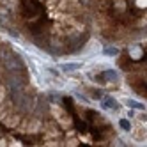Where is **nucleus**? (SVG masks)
I'll return each instance as SVG.
<instances>
[{"instance_id": "obj_6", "label": "nucleus", "mask_w": 147, "mask_h": 147, "mask_svg": "<svg viewBox=\"0 0 147 147\" xmlns=\"http://www.w3.org/2000/svg\"><path fill=\"white\" fill-rule=\"evenodd\" d=\"M119 53V50L115 48V46H110V48H105V55H112V57H115Z\"/></svg>"}, {"instance_id": "obj_2", "label": "nucleus", "mask_w": 147, "mask_h": 147, "mask_svg": "<svg viewBox=\"0 0 147 147\" xmlns=\"http://www.w3.org/2000/svg\"><path fill=\"white\" fill-rule=\"evenodd\" d=\"M80 67H82L80 62H67V64H62V66H60V69L64 71V73H73V71H78Z\"/></svg>"}, {"instance_id": "obj_5", "label": "nucleus", "mask_w": 147, "mask_h": 147, "mask_svg": "<svg viewBox=\"0 0 147 147\" xmlns=\"http://www.w3.org/2000/svg\"><path fill=\"white\" fill-rule=\"evenodd\" d=\"M119 126L124 129V131H129L131 129V124H129V121H126V119H121L119 121Z\"/></svg>"}, {"instance_id": "obj_1", "label": "nucleus", "mask_w": 147, "mask_h": 147, "mask_svg": "<svg viewBox=\"0 0 147 147\" xmlns=\"http://www.w3.org/2000/svg\"><path fill=\"white\" fill-rule=\"evenodd\" d=\"M101 107H103V108H107V110H119V105L115 103L110 96H107V98L101 101Z\"/></svg>"}, {"instance_id": "obj_7", "label": "nucleus", "mask_w": 147, "mask_h": 147, "mask_svg": "<svg viewBox=\"0 0 147 147\" xmlns=\"http://www.w3.org/2000/svg\"><path fill=\"white\" fill-rule=\"evenodd\" d=\"M5 96H7V89H5V85H0V103L5 99Z\"/></svg>"}, {"instance_id": "obj_3", "label": "nucleus", "mask_w": 147, "mask_h": 147, "mask_svg": "<svg viewBox=\"0 0 147 147\" xmlns=\"http://www.w3.org/2000/svg\"><path fill=\"white\" fill-rule=\"evenodd\" d=\"M103 78H107V80H110V82H117L119 80V75H117V73H115V71H107V73H105V75H103Z\"/></svg>"}, {"instance_id": "obj_4", "label": "nucleus", "mask_w": 147, "mask_h": 147, "mask_svg": "<svg viewBox=\"0 0 147 147\" xmlns=\"http://www.w3.org/2000/svg\"><path fill=\"white\" fill-rule=\"evenodd\" d=\"M126 105H128V107H131V108L144 110V105H142V103H138V101H133V99H128V101H126Z\"/></svg>"}]
</instances>
